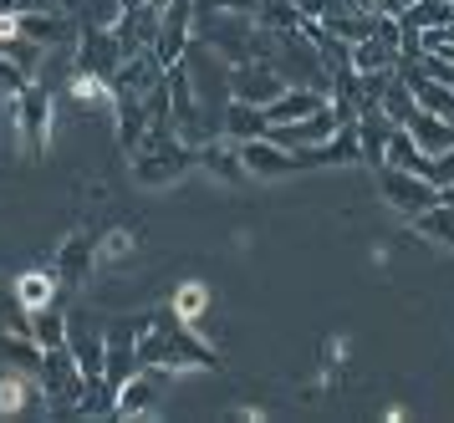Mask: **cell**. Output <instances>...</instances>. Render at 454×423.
Segmentation results:
<instances>
[{"label":"cell","instance_id":"6da1fadb","mask_svg":"<svg viewBox=\"0 0 454 423\" xmlns=\"http://www.w3.org/2000/svg\"><path fill=\"white\" fill-rule=\"evenodd\" d=\"M378 194L388 200V209H398V215H424L429 204H439V189H434L429 179H419V174H409V168H398V163H378Z\"/></svg>","mask_w":454,"mask_h":423},{"label":"cell","instance_id":"7a4b0ae2","mask_svg":"<svg viewBox=\"0 0 454 423\" xmlns=\"http://www.w3.org/2000/svg\"><path fill=\"white\" fill-rule=\"evenodd\" d=\"M16 138H21L26 159H42L46 143H51V92L36 82L16 98Z\"/></svg>","mask_w":454,"mask_h":423},{"label":"cell","instance_id":"3957f363","mask_svg":"<svg viewBox=\"0 0 454 423\" xmlns=\"http://www.w3.org/2000/svg\"><path fill=\"white\" fill-rule=\"evenodd\" d=\"M291 82L276 72V61L266 57H250V61H235L230 67V98L250 102V107H266L270 98H281Z\"/></svg>","mask_w":454,"mask_h":423},{"label":"cell","instance_id":"277c9868","mask_svg":"<svg viewBox=\"0 0 454 423\" xmlns=\"http://www.w3.org/2000/svg\"><path fill=\"white\" fill-rule=\"evenodd\" d=\"M189 46H194V0H168V11L159 16V31H153V57L168 72L174 61H184Z\"/></svg>","mask_w":454,"mask_h":423},{"label":"cell","instance_id":"5b68a950","mask_svg":"<svg viewBox=\"0 0 454 423\" xmlns=\"http://www.w3.org/2000/svg\"><path fill=\"white\" fill-rule=\"evenodd\" d=\"M36 383H42V398L51 408H72V403H77V393H82V367L72 363V352H67V347H51V352H42Z\"/></svg>","mask_w":454,"mask_h":423},{"label":"cell","instance_id":"8992f818","mask_svg":"<svg viewBox=\"0 0 454 423\" xmlns=\"http://www.w3.org/2000/svg\"><path fill=\"white\" fill-rule=\"evenodd\" d=\"M240 163H246L250 179H286V174L301 168V159H296L291 148H281L270 133H261V138H240Z\"/></svg>","mask_w":454,"mask_h":423},{"label":"cell","instance_id":"52a82bcc","mask_svg":"<svg viewBox=\"0 0 454 423\" xmlns=\"http://www.w3.org/2000/svg\"><path fill=\"white\" fill-rule=\"evenodd\" d=\"M342 128V118H337V107H317V113H307V118L296 122H281V128H266L270 138L281 143V148H291V153H301V148H317V143H327L332 133Z\"/></svg>","mask_w":454,"mask_h":423},{"label":"cell","instance_id":"ba28073f","mask_svg":"<svg viewBox=\"0 0 454 423\" xmlns=\"http://www.w3.org/2000/svg\"><path fill=\"white\" fill-rule=\"evenodd\" d=\"M164 378L168 372H159V367H138V372L113 393V413H118V419H153V408H159V383H164Z\"/></svg>","mask_w":454,"mask_h":423},{"label":"cell","instance_id":"9c48e42d","mask_svg":"<svg viewBox=\"0 0 454 423\" xmlns=\"http://www.w3.org/2000/svg\"><path fill=\"white\" fill-rule=\"evenodd\" d=\"M118 61H123L118 31H113V26H103V20H92V26H82V41H77V67H87V72H98V77H107V82H113V72H118Z\"/></svg>","mask_w":454,"mask_h":423},{"label":"cell","instance_id":"30bf717a","mask_svg":"<svg viewBox=\"0 0 454 423\" xmlns=\"http://www.w3.org/2000/svg\"><path fill=\"white\" fill-rule=\"evenodd\" d=\"M57 281L62 286H82L92 270H98V235L92 230H72L62 245H57Z\"/></svg>","mask_w":454,"mask_h":423},{"label":"cell","instance_id":"8fae6325","mask_svg":"<svg viewBox=\"0 0 454 423\" xmlns=\"http://www.w3.org/2000/svg\"><path fill=\"white\" fill-rule=\"evenodd\" d=\"M31 408H46L36 372H26V367H0V413L16 419V413H31Z\"/></svg>","mask_w":454,"mask_h":423},{"label":"cell","instance_id":"7c38bea8","mask_svg":"<svg viewBox=\"0 0 454 423\" xmlns=\"http://www.w3.org/2000/svg\"><path fill=\"white\" fill-rule=\"evenodd\" d=\"M194 163H200L205 174H215L220 184H246L250 179L246 163H240V143L225 138V133H220V138H209V143H200V148H194Z\"/></svg>","mask_w":454,"mask_h":423},{"label":"cell","instance_id":"4fadbf2b","mask_svg":"<svg viewBox=\"0 0 454 423\" xmlns=\"http://www.w3.org/2000/svg\"><path fill=\"white\" fill-rule=\"evenodd\" d=\"M403 72V67H398ZM403 82H409V92H413V107L419 113H434V118H444V122H454V82H444V77H429V72H403Z\"/></svg>","mask_w":454,"mask_h":423},{"label":"cell","instance_id":"5bb4252c","mask_svg":"<svg viewBox=\"0 0 454 423\" xmlns=\"http://www.w3.org/2000/svg\"><path fill=\"white\" fill-rule=\"evenodd\" d=\"M317 107H327V92H322V87H286V92H281V98H270L261 113H266L270 128H281V122L307 118V113H317Z\"/></svg>","mask_w":454,"mask_h":423},{"label":"cell","instance_id":"9a60e30c","mask_svg":"<svg viewBox=\"0 0 454 423\" xmlns=\"http://www.w3.org/2000/svg\"><path fill=\"white\" fill-rule=\"evenodd\" d=\"M67 352H72V363L82 367V383H98V378H103L107 337H98V332H82L72 317H67Z\"/></svg>","mask_w":454,"mask_h":423},{"label":"cell","instance_id":"2e32d148","mask_svg":"<svg viewBox=\"0 0 454 423\" xmlns=\"http://www.w3.org/2000/svg\"><path fill=\"white\" fill-rule=\"evenodd\" d=\"M403 133H409L413 148H419V153H429V159H439V153H450V148H454V122L434 118V113H419V107H413V118L403 122Z\"/></svg>","mask_w":454,"mask_h":423},{"label":"cell","instance_id":"e0dca14e","mask_svg":"<svg viewBox=\"0 0 454 423\" xmlns=\"http://www.w3.org/2000/svg\"><path fill=\"white\" fill-rule=\"evenodd\" d=\"M138 240H144V230L138 224H113L107 235H98V270H118L138 255Z\"/></svg>","mask_w":454,"mask_h":423},{"label":"cell","instance_id":"ac0fdd59","mask_svg":"<svg viewBox=\"0 0 454 423\" xmlns=\"http://www.w3.org/2000/svg\"><path fill=\"white\" fill-rule=\"evenodd\" d=\"M352 128H357V148H363V159L378 168V163H383V153H388V133L398 128V122H388L383 113H378V107H363Z\"/></svg>","mask_w":454,"mask_h":423},{"label":"cell","instance_id":"d6986e66","mask_svg":"<svg viewBox=\"0 0 454 423\" xmlns=\"http://www.w3.org/2000/svg\"><path fill=\"white\" fill-rule=\"evenodd\" d=\"M57 270H21L16 276V306H21L26 317L31 311H42V306H51L57 302Z\"/></svg>","mask_w":454,"mask_h":423},{"label":"cell","instance_id":"ffe728a7","mask_svg":"<svg viewBox=\"0 0 454 423\" xmlns=\"http://www.w3.org/2000/svg\"><path fill=\"white\" fill-rule=\"evenodd\" d=\"M26 332H31V342L42 347V352H51V347H67V311L57 302L42 306V311H31L26 317Z\"/></svg>","mask_w":454,"mask_h":423},{"label":"cell","instance_id":"44dd1931","mask_svg":"<svg viewBox=\"0 0 454 423\" xmlns=\"http://www.w3.org/2000/svg\"><path fill=\"white\" fill-rule=\"evenodd\" d=\"M270 122H266V113H261V107H250V102H240V98H230L225 102V122H220V133H225V138H261V133H266Z\"/></svg>","mask_w":454,"mask_h":423},{"label":"cell","instance_id":"7402d4cb","mask_svg":"<svg viewBox=\"0 0 454 423\" xmlns=\"http://www.w3.org/2000/svg\"><path fill=\"white\" fill-rule=\"evenodd\" d=\"M168 311H174V322L200 326V322H205V311H209V286L205 281H179V286H174Z\"/></svg>","mask_w":454,"mask_h":423},{"label":"cell","instance_id":"603a6c76","mask_svg":"<svg viewBox=\"0 0 454 423\" xmlns=\"http://www.w3.org/2000/svg\"><path fill=\"white\" fill-rule=\"evenodd\" d=\"M413 230L424 235L429 245H444V250H454V204H429L424 215H413Z\"/></svg>","mask_w":454,"mask_h":423},{"label":"cell","instance_id":"cb8c5ba5","mask_svg":"<svg viewBox=\"0 0 454 423\" xmlns=\"http://www.w3.org/2000/svg\"><path fill=\"white\" fill-rule=\"evenodd\" d=\"M21 36L36 41V46H57L67 36L62 11H21Z\"/></svg>","mask_w":454,"mask_h":423},{"label":"cell","instance_id":"d4e9b609","mask_svg":"<svg viewBox=\"0 0 454 423\" xmlns=\"http://www.w3.org/2000/svg\"><path fill=\"white\" fill-rule=\"evenodd\" d=\"M378 113H383L388 122H398V128L413 118V92H409V82H403V72H393V77H388L383 98H378Z\"/></svg>","mask_w":454,"mask_h":423},{"label":"cell","instance_id":"484cf974","mask_svg":"<svg viewBox=\"0 0 454 423\" xmlns=\"http://www.w3.org/2000/svg\"><path fill=\"white\" fill-rule=\"evenodd\" d=\"M72 98L82 102V107H113V82L107 77H98V72H87V67H77L72 72Z\"/></svg>","mask_w":454,"mask_h":423},{"label":"cell","instance_id":"4316f807","mask_svg":"<svg viewBox=\"0 0 454 423\" xmlns=\"http://www.w3.org/2000/svg\"><path fill=\"white\" fill-rule=\"evenodd\" d=\"M26 87H31V72H26V67H16V61L0 51V98L16 102V98L26 92Z\"/></svg>","mask_w":454,"mask_h":423},{"label":"cell","instance_id":"83f0119b","mask_svg":"<svg viewBox=\"0 0 454 423\" xmlns=\"http://www.w3.org/2000/svg\"><path fill=\"white\" fill-rule=\"evenodd\" d=\"M21 11H62V0H16Z\"/></svg>","mask_w":454,"mask_h":423},{"label":"cell","instance_id":"f1b7e54d","mask_svg":"<svg viewBox=\"0 0 454 423\" xmlns=\"http://www.w3.org/2000/svg\"><path fill=\"white\" fill-rule=\"evenodd\" d=\"M144 5L153 11V16H164V11H168V0H144Z\"/></svg>","mask_w":454,"mask_h":423},{"label":"cell","instance_id":"f546056e","mask_svg":"<svg viewBox=\"0 0 454 423\" xmlns=\"http://www.w3.org/2000/svg\"><path fill=\"white\" fill-rule=\"evenodd\" d=\"M439 200H444V204H454V184H450V189H439Z\"/></svg>","mask_w":454,"mask_h":423},{"label":"cell","instance_id":"4dcf8cb0","mask_svg":"<svg viewBox=\"0 0 454 423\" xmlns=\"http://www.w3.org/2000/svg\"><path fill=\"white\" fill-rule=\"evenodd\" d=\"M363 5H368V11H383V0H363Z\"/></svg>","mask_w":454,"mask_h":423}]
</instances>
